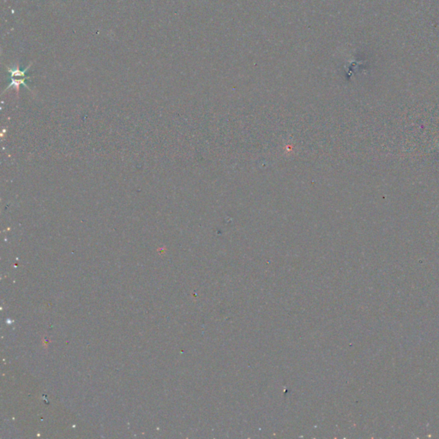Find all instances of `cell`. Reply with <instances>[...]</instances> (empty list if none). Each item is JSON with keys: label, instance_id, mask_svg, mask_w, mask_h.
<instances>
[{"label": "cell", "instance_id": "6da1fadb", "mask_svg": "<svg viewBox=\"0 0 439 439\" xmlns=\"http://www.w3.org/2000/svg\"><path fill=\"white\" fill-rule=\"evenodd\" d=\"M32 64L33 63H31V64H29V66L26 68L24 71H21V70L19 69V66H18V65H17V67L16 68L7 67L8 71H9L11 75V83L6 89H10L11 87L14 85L18 90V88H19V86L21 85V84L24 85L26 88L29 89V86L25 83V81H26L27 79H29V77L27 78V77L25 76V73L29 71V69L30 68V66L32 65Z\"/></svg>", "mask_w": 439, "mask_h": 439}]
</instances>
